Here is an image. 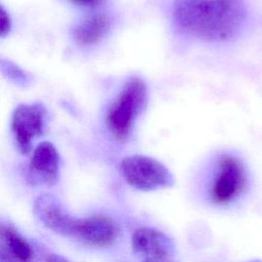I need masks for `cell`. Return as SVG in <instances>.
I'll return each mask as SVG.
<instances>
[{
    "label": "cell",
    "mask_w": 262,
    "mask_h": 262,
    "mask_svg": "<svg viewBox=\"0 0 262 262\" xmlns=\"http://www.w3.org/2000/svg\"><path fill=\"white\" fill-rule=\"evenodd\" d=\"M119 235L117 223L108 216L98 214L76 218L71 236L95 247L113 245Z\"/></svg>",
    "instance_id": "8992f818"
},
{
    "label": "cell",
    "mask_w": 262,
    "mask_h": 262,
    "mask_svg": "<svg viewBox=\"0 0 262 262\" xmlns=\"http://www.w3.org/2000/svg\"><path fill=\"white\" fill-rule=\"evenodd\" d=\"M46 262H71V261L58 254H49L46 257Z\"/></svg>",
    "instance_id": "5bb4252c"
},
{
    "label": "cell",
    "mask_w": 262,
    "mask_h": 262,
    "mask_svg": "<svg viewBox=\"0 0 262 262\" xmlns=\"http://www.w3.org/2000/svg\"><path fill=\"white\" fill-rule=\"evenodd\" d=\"M46 110L41 103L19 104L13 112L11 130L17 148L21 154L32 149V142L45 128Z\"/></svg>",
    "instance_id": "5b68a950"
},
{
    "label": "cell",
    "mask_w": 262,
    "mask_h": 262,
    "mask_svg": "<svg viewBox=\"0 0 262 262\" xmlns=\"http://www.w3.org/2000/svg\"><path fill=\"white\" fill-rule=\"evenodd\" d=\"M0 251L10 262H32L33 249L12 225L0 220Z\"/></svg>",
    "instance_id": "30bf717a"
},
{
    "label": "cell",
    "mask_w": 262,
    "mask_h": 262,
    "mask_svg": "<svg viewBox=\"0 0 262 262\" xmlns=\"http://www.w3.org/2000/svg\"><path fill=\"white\" fill-rule=\"evenodd\" d=\"M146 103V84L137 77L131 78L113 101L105 116L106 127L118 141L128 140L134 122Z\"/></svg>",
    "instance_id": "7a4b0ae2"
},
{
    "label": "cell",
    "mask_w": 262,
    "mask_h": 262,
    "mask_svg": "<svg viewBox=\"0 0 262 262\" xmlns=\"http://www.w3.org/2000/svg\"><path fill=\"white\" fill-rule=\"evenodd\" d=\"M247 173L236 157L223 154L218 158L210 196L215 205H227L234 201L245 189Z\"/></svg>",
    "instance_id": "277c9868"
},
{
    "label": "cell",
    "mask_w": 262,
    "mask_h": 262,
    "mask_svg": "<svg viewBox=\"0 0 262 262\" xmlns=\"http://www.w3.org/2000/svg\"><path fill=\"white\" fill-rule=\"evenodd\" d=\"M166 262H169V261H166Z\"/></svg>",
    "instance_id": "ac0fdd59"
},
{
    "label": "cell",
    "mask_w": 262,
    "mask_h": 262,
    "mask_svg": "<svg viewBox=\"0 0 262 262\" xmlns=\"http://www.w3.org/2000/svg\"><path fill=\"white\" fill-rule=\"evenodd\" d=\"M173 18L185 33L194 37L224 41L233 37L246 18L242 0H175Z\"/></svg>",
    "instance_id": "6da1fadb"
},
{
    "label": "cell",
    "mask_w": 262,
    "mask_h": 262,
    "mask_svg": "<svg viewBox=\"0 0 262 262\" xmlns=\"http://www.w3.org/2000/svg\"><path fill=\"white\" fill-rule=\"evenodd\" d=\"M124 180L139 190H154L173 185L170 171L159 161L147 156L134 155L124 158L120 163Z\"/></svg>",
    "instance_id": "3957f363"
},
{
    "label": "cell",
    "mask_w": 262,
    "mask_h": 262,
    "mask_svg": "<svg viewBox=\"0 0 262 262\" xmlns=\"http://www.w3.org/2000/svg\"><path fill=\"white\" fill-rule=\"evenodd\" d=\"M33 207L35 215L48 229L71 236L76 217L70 215L54 195L49 193L39 195Z\"/></svg>",
    "instance_id": "9c48e42d"
},
{
    "label": "cell",
    "mask_w": 262,
    "mask_h": 262,
    "mask_svg": "<svg viewBox=\"0 0 262 262\" xmlns=\"http://www.w3.org/2000/svg\"><path fill=\"white\" fill-rule=\"evenodd\" d=\"M131 245L140 262H166L172 250V243L164 232L145 226L133 232Z\"/></svg>",
    "instance_id": "52a82bcc"
},
{
    "label": "cell",
    "mask_w": 262,
    "mask_h": 262,
    "mask_svg": "<svg viewBox=\"0 0 262 262\" xmlns=\"http://www.w3.org/2000/svg\"><path fill=\"white\" fill-rule=\"evenodd\" d=\"M11 28V20L5 9L0 6V37L7 35Z\"/></svg>",
    "instance_id": "4fadbf2b"
},
{
    "label": "cell",
    "mask_w": 262,
    "mask_h": 262,
    "mask_svg": "<svg viewBox=\"0 0 262 262\" xmlns=\"http://www.w3.org/2000/svg\"><path fill=\"white\" fill-rule=\"evenodd\" d=\"M0 262H10L1 251H0Z\"/></svg>",
    "instance_id": "2e32d148"
},
{
    "label": "cell",
    "mask_w": 262,
    "mask_h": 262,
    "mask_svg": "<svg viewBox=\"0 0 262 262\" xmlns=\"http://www.w3.org/2000/svg\"><path fill=\"white\" fill-rule=\"evenodd\" d=\"M59 174V155L55 146L43 141L36 145L29 163L28 177L32 183L53 185Z\"/></svg>",
    "instance_id": "ba28073f"
},
{
    "label": "cell",
    "mask_w": 262,
    "mask_h": 262,
    "mask_svg": "<svg viewBox=\"0 0 262 262\" xmlns=\"http://www.w3.org/2000/svg\"><path fill=\"white\" fill-rule=\"evenodd\" d=\"M71 1H73L76 4L83 5V6H92V5L97 4L100 0H71Z\"/></svg>",
    "instance_id": "9a60e30c"
},
{
    "label": "cell",
    "mask_w": 262,
    "mask_h": 262,
    "mask_svg": "<svg viewBox=\"0 0 262 262\" xmlns=\"http://www.w3.org/2000/svg\"><path fill=\"white\" fill-rule=\"evenodd\" d=\"M111 26V19L106 14L96 13L84 18L75 29L74 36L81 45H93L106 34Z\"/></svg>",
    "instance_id": "8fae6325"
},
{
    "label": "cell",
    "mask_w": 262,
    "mask_h": 262,
    "mask_svg": "<svg viewBox=\"0 0 262 262\" xmlns=\"http://www.w3.org/2000/svg\"><path fill=\"white\" fill-rule=\"evenodd\" d=\"M0 72L17 85H27L29 83V77L26 72L10 60L0 58Z\"/></svg>",
    "instance_id": "7c38bea8"
},
{
    "label": "cell",
    "mask_w": 262,
    "mask_h": 262,
    "mask_svg": "<svg viewBox=\"0 0 262 262\" xmlns=\"http://www.w3.org/2000/svg\"><path fill=\"white\" fill-rule=\"evenodd\" d=\"M250 262H261V261H250Z\"/></svg>",
    "instance_id": "e0dca14e"
}]
</instances>
